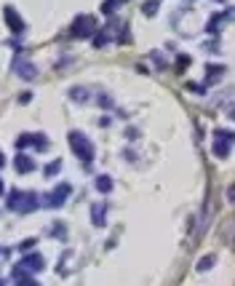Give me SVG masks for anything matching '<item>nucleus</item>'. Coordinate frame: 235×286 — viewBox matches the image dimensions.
<instances>
[{"mask_svg": "<svg viewBox=\"0 0 235 286\" xmlns=\"http://www.w3.org/2000/svg\"><path fill=\"white\" fill-rule=\"evenodd\" d=\"M40 206V198L35 193H11L8 195V209L11 211H21V214H30Z\"/></svg>", "mask_w": 235, "mask_h": 286, "instance_id": "f257e3e1", "label": "nucleus"}, {"mask_svg": "<svg viewBox=\"0 0 235 286\" xmlns=\"http://www.w3.org/2000/svg\"><path fill=\"white\" fill-rule=\"evenodd\" d=\"M69 147H73V152L80 158V161H91L93 158V145H91V139L86 134H80V131H69Z\"/></svg>", "mask_w": 235, "mask_h": 286, "instance_id": "f03ea898", "label": "nucleus"}, {"mask_svg": "<svg viewBox=\"0 0 235 286\" xmlns=\"http://www.w3.org/2000/svg\"><path fill=\"white\" fill-rule=\"evenodd\" d=\"M232 131L227 128H217L214 131V156L217 158H227L230 156V145H232Z\"/></svg>", "mask_w": 235, "mask_h": 286, "instance_id": "7ed1b4c3", "label": "nucleus"}, {"mask_svg": "<svg viewBox=\"0 0 235 286\" xmlns=\"http://www.w3.org/2000/svg\"><path fill=\"white\" fill-rule=\"evenodd\" d=\"M3 16H6V25H8V30H11V32L21 35V32L27 30L25 19H21V16L16 14V8H14V6H6V8H3Z\"/></svg>", "mask_w": 235, "mask_h": 286, "instance_id": "20e7f679", "label": "nucleus"}, {"mask_svg": "<svg viewBox=\"0 0 235 286\" xmlns=\"http://www.w3.org/2000/svg\"><path fill=\"white\" fill-rule=\"evenodd\" d=\"M43 268H45V259L40 254H27V257H21V262L16 265L19 273H38Z\"/></svg>", "mask_w": 235, "mask_h": 286, "instance_id": "39448f33", "label": "nucleus"}, {"mask_svg": "<svg viewBox=\"0 0 235 286\" xmlns=\"http://www.w3.org/2000/svg\"><path fill=\"white\" fill-rule=\"evenodd\" d=\"M73 35L75 38H91L93 35V16H78L73 25Z\"/></svg>", "mask_w": 235, "mask_h": 286, "instance_id": "423d86ee", "label": "nucleus"}, {"mask_svg": "<svg viewBox=\"0 0 235 286\" xmlns=\"http://www.w3.org/2000/svg\"><path fill=\"white\" fill-rule=\"evenodd\" d=\"M14 73L21 80H35V78H38V70H35V64L30 62V59H16V62H14Z\"/></svg>", "mask_w": 235, "mask_h": 286, "instance_id": "0eeeda50", "label": "nucleus"}, {"mask_svg": "<svg viewBox=\"0 0 235 286\" xmlns=\"http://www.w3.org/2000/svg\"><path fill=\"white\" fill-rule=\"evenodd\" d=\"M30 145H35V147H40V150H43V147H49V139L40 137V134H35V137H32V134H21V137L16 139V147H19L21 152H25Z\"/></svg>", "mask_w": 235, "mask_h": 286, "instance_id": "6e6552de", "label": "nucleus"}, {"mask_svg": "<svg viewBox=\"0 0 235 286\" xmlns=\"http://www.w3.org/2000/svg\"><path fill=\"white\" fill-rule=\"evenodd\" d=\"M69 193H73V187H69L67 182H64V185H59V187L54 190V193H51V198L45 201V206H62L64 201L69 198Z\"/></svg>", "mask_w": 235, "mask_h": 286, "instance_id": "1a4fd4ad", "label": "nucleus"}, {"mask_svg": "<svg viewBox=\"0 0 235 286\" xmlns=\"http://www.w3.org/2000/svg\"><path fill=\"white\" fill-rule=\"evenodd\" d=\"M14 166H16V169H19L21 174H27V171H32V169H35V161L27 156V152H19L16 161H14Z\"/></svg>", "mask_w": 235, "mask_h": 286, "instance_id": "9d476101", "label": "nucleus"}, {"mask_svg": "<svg viewBox=\"0 0 235 286\" xmlns=\"http://www.w3.org/2000/svg\"><path fill=\"white\" fill-rule=\"evenodd\" d=\"M104 214H107V206L104 204H93L91 206V217H93V225H97V228H104Z\"/></svg>", "mask_w": 235, "mask_h": 286, "instance_id": "9b49d317", "label": "nucleus"}, {"mask_svg": "<svg viewBox=\"0 0 235 286\" xmlns=\"http://www.w3.org/2000/svg\"><path fill=\"white\" fill-rule=\"evenodd\" d=\"M69 99H75V102H88V99H91V91L83 89V86H75V89H69Z\"/></svg>", "mask_w": 235, "mask_h": 286, "instance_id": "f8f14e48", "label": "nucleus"}, {"mask_svg": "<svg viewBox=\"0 0 235 286\" xmlns=\"http://www.w3.org/2000/svg\"><path fill=\"white\" fill-rule=\"evenodd\" d=\"M230 14H225V16H211L208 19V25H206V30L208 32H219V27H222V19H227Z\"/></svg>", "mask_w": 235, "mask_h": 286, "instance_id": "ddd939ff", "label": "nucleus"}, {"mask_svg": "<svg viewBox=\"0 0 235 286\" xmlns=\"http://www.w3.org/2000/svg\"><path fill=\"white\" fill-rule=\"evenodd\" d=\"M123 3H126V0H104V3H102V11H104V14H112V11L121 8Z\"/></svg>", "mask_w": 235, "mask_h": 286, "instance_id": "4468645a", "label": "nucleus"}, {"mask_svg": "<svg viewBox=\"0 0 235 286\" xmlns=\"http://www.w3.org/2000/svg\"><path fill=\"white\" fill-rule=\"evenodd\" d=\"M97 190H99V193H110V190H112V180H110V177H99V180H97Z\"/></svg>", "mask_w": 235, "mask_h": 286, "instance_id": "2eb2a0df", "label": "nucleus"}, {"mask_svg": "<svg viewBox=\"0 0 235 286\" xmlns=\"http://www.w3.org/2000/svg\"><path fill=\"white\" fill-rule=\"evenodd\" d=\"M158 3H160V0H147V3H145V16H155L158 14Z\"/></svg>", "mask_w": 235, "mask_h": 286, "instance_id": "dca6fc26", "label": "nucleus"}, {"mask_svg": "<svg viewBox=\"0 0 235 286\" xmlns=\"http://www.w3.org/2000/svg\"><path fill=\"white\" fill-rule=\"evenodd\" d=\"M16 276H19V281H16V286H40L38 281H32V278L27 276V273H19V270H16Z\"/></svg>", "mask_w": 235, "mask_h": 286, "instance_id": "f3484780", "label": "nucleus"}, {"mask_svg": "<svg viewBox=\"0 0 235 286\" xmlns=\"http://www.w3.org/2000/svg\"><path fill=\"white\" fill-rule=\"evenodd\" d=\"M110 40H112V38H110L107 32H99L97 38H93V46H97V49H104V46H107Z\"/></svg>", "mask_w": 235, "mask_h": 286, "instance_id": "a211bd4d", "label": "nucleus"}, {"mask_svg": "<svg viewBox=\"0 0 235 286\" xmlns=\"http://www.w3.org/2000/svg\"><path fill=\"white\" fill-rule=\"evenodd\" d=\"M214 259H217V257H211V254H208V257H203L201 262H198V270H201V273H206L211 265H214Z\"/></svg>", "mask_w": 235, "mask_h": 286, "instance_id": "6ab92c4d", "label": "nucleus"}, {"mask_svg": "<svg viewBox=\"0 0 235 286\" xmlns=\"http://www.w3.org/2000/svg\"><path fill=\"white\" fill-rule=\"evenodd\" d=\"M59 166H62V163H59V161H54V163H49V166H45V177H54V174L59 171Z\"/></svg>", "mask_w": 235, "mask_h": 286, "instance_id": "aec40b11", "label": "nucleus"}, {"mask_svg": "<svg viewBox=\"0 0 235 286\" xmlns=\"http://www.w3.org/2000/svg\"><path fill=\"white\" fill-rule=\"evenodd\" d=\"M187 64H190V56H179V59H176V70H184Z\"/></svg>", "mask_w": 235, "mask_h": 286, "instance_id": "412c9836", "label": "nucleus"}, {"mask_svg": "<svg viewBox=\"0 0 235 286\" xmlns=\"http://www.w3.org/2000/svg\"><path fill=\"white\" fill-rule=\"evenodd\" d=\"M3 163H6V158H3V152H0V169H3Z\"/></svg>", "mask_w": 235, "mask_h": 286, "instance_id": "4be33fe9", "label": "nucleus"}, {"mask_svg": "<svg viewBox=\"0 0 235 286\" xmlns=\"http://www.w3.org/2000/svg\"><path fill=\"white\" fill-rule=\"evenodd\" d=\"M3 190H6V187H3V180H0V195H3Z\"/></svg>", "mask_w": 235, "mask_h": 286, "instance_id": "5701e85b", "label": "nucleus"}, {"mask_svg": "<svg viewBox=\"0 0 235 286\" xmlns=\"http://www.w3.org/2000/svg\"><path fill=\"white\" fill-rule=\"evenodd\" d=\"M0 286H3V281H0Z\"/></svg>", "mask_w": 235, "mask_h": 286, "instance_id": "b1692460", "label": "nucleus"}]
</instances>
